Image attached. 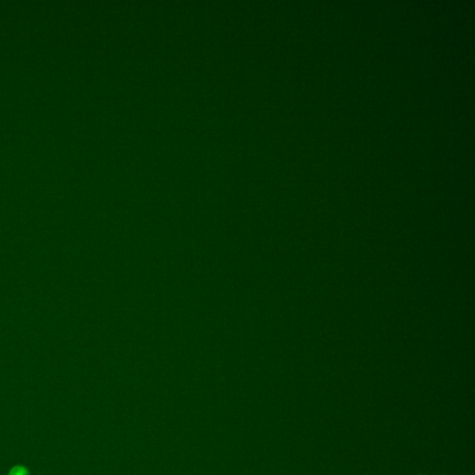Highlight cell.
<instances>
[{"label": "cell", "mask_w": 475, "mask_h": 475, "mask_svg": "<svg viewBox=\"0 0 475 475\" xmlns=\"http://www.w3.org/2000/svg\"><path fill=\"white\" fill-rule=\"evenodd\" d=\"M9 475H29V471L24 466L17 465L12 468L9 472Z\"/></svg>", "instance_id": "6da1fadb"}]
</instances>
